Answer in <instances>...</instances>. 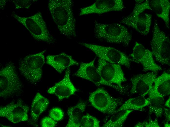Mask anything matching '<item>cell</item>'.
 Returning <instances> with one entry per match:
<instances>
[{
  "mask_svg": "<svg viewBox=\"0 0 170 127\" xmlns=\"http://www.w3.org/2000/svg\"><path fill=\"white\" fill-rule=\"evenodd\" d=\"M49 104L48 99L39 93H37L32 103L31 116V123L37 126V123L40 115L47 108Z\"/></svg>",
  "mask_w": 170,
  "mask_h": 127,
  "instance_id": "obj_18",
  "label": "cell"
},
{
  "mask_svg": "<svg viewBox=\"0 0 170 127\" xmlns=\"http://www.w3.org/2000/svg\"><path fill=\"white\" fill-rule=\"evenodd\" d=\"M165 127H170V124L168 123H166L164 124Z\"/></svg>",
  "mask_w": 170,
  "mask_h": 127,
  "instance_id": "obj_34",
  "label": "cell"
},
{
  "mask_svg": "<svg viewBox=\"0 0 170 127\" xmlns=\"http://www.w3.org/2000/svg\"><path fill=\"white\" fill-rule=\"evenodd\" d=\"M163 112L167 121L168 122L170 121V108H164Z\"/></svg>",
  "mask_w": 170,
  "mask_h": 127,
  "instance_id": "obj_31",
  "label": "cell"
},
{
  "mask_svg": "<svg viewBox=\"0 0 170 127\" xmlns=\"http://www.w3.org/2000/svg\"><path fill=\"white\" fill-rule=\"evenodd\" d=\"M150 10L152 11L158 17L162 19L167 28H169V0H150Z\"/></svg>",
  "mask_w": 170,
  "mask_h": 127,
  "instance_id": "obj_19",
  "label": "cell"
},
{
  "mask_svg": "<svg viewBox=\"0 0 170 127\" xmlns=\"http://www.w3.org/2000/svg\"><path fill=\"white\" fill-rule=\"evenodd\" d=\"M22 84L14 64L9 63L0 71V96L3 98L13 97L21 91Z\"/></svg>",
  "mask_w": 170,
  "mask_h": 127,
  "instance_id": "obj_4",
  "label": "cell"
},
{
  "mask_svg": "<svg viewBox=\"0 0 170 127\" xmlns=\"http://www.w3.org/2000/svg\"><path fill=\"white\" fill-rule=\"evenodd\" d=\"M148 94L149 102V114H154L157 117L161 116L164 108V97L154 90L152 88Z\"/></svg>",
  "mask_w": 170,
  "mask_h": 127,
  "instance_id": "obj_20",
  "label": "cell"
},
{
  "mask_svg": "<svg viewBox=\"0 0 170 127\" xmlns=\"http://www.w3.org/2000/svg\"><path fill=\"white\" fill-rule=\"evenodd\" d=\"M153 89L163 96L170 94V74L164 72L155 79Z\"/></svg>",
  "mask_w": 170,
  "mask_h": 127,
  "instance_id": "obj_22",
  "label": "cell"
},
{
  "mask_svg": "<svg viewBox=\"0 0 170 127\" xmlns=\"http://www.w3.org/2000/svg\"><path fill=\"white\" fill-rule=\"evenodd\" d=\"M124 8L122 0H97L89 6L80 9V16L91 14H102L111 11H120Z\"/></svg>",
  "mask_w": 170,
  "mask_h": 127,
  "instance_id": "obj_14",
  "label": "cell"
},
{
  "mask_svg": "<svg viewBox=\"0 0 170 127\" xmlns=\"http://www.w3.org/2000/svg\"><path fill=\"white\" fill-rule=\"evenodd\" d=\"M97 70L102 78L124 91L122 83L127 81L120 65L98 60Z\"/></svg>",
  "mask_w": 170,
  "mask_h": 127,
  "instance_id": "obj_9",
  "label": "cell"
},
{
  "mask_svg": "<svg viewBox=\"0 0 170 127\" xmlns=\"http://www.w3.org/2000/svg\"><path fill=\"white\" fill-rule=\"evenodd\" d=\"M133 111L132 110H122L116 111L102 127H121L123 126L128 116Z\"/></svg>",
  "mask_w": 170,
  "mask_h": 127,
  "instance_id": "obj_24",
  "label": "cell"
},
{
  "mask_svg": "<svg viewBox=\"0 0 170 127\" xmlns=\"http://www.w3.org/2000/svg\"><path fill=\"white\" fill-rule=\"evenodd\" d=\"M46 63L60 73L71 66L79 64L72 56L64 53L56 55H48L46 57Z\"/></svg>",
  "mask_w": 170,
  "mask_h": 127,
  "instance_id": "obj_17",
  "label": "cell"
},
{
  "mask_svg": "<svg viewBox=\"0 0 170 127\" xmlns=\"http://www.w3.org/2000/svg\"><path fill=\"white\" fill-rule=\"evenodd\" d=\"M150 3V0H147L143 2L136 4L131 14L137 15L143 13L145 10H151Z\"/></svg>",
  "mask_w": 170,
  "mask_h": 127,
  "instance_id": "obj_26",
  "label": "cell"
},
{
  "mask_svg": "<svg viewBox=\"0 0 170 127\" xmlns=\"http://www.w3.org/2000/svg\"><path fill=\"white\" fill-rule=\"evenodd\" d=\"M64 115L62 110L57 107L52 109L49 113V116L56 121L62 120L63 119Z\"/></svg>",
  "mask_w": 170,
  "mask_h": 127,
  "instance_id": "obj_27",
  "label": "cell"
},
{
  "mask_svg": "<svg viewBox=\"0 0 170 127\" xmlns=\"http://www.w3.org/2000/svg\"><path fill=\"white\" fill-rule=\"evenodd\" d=\"M57 124V121L50 116L43 118L41 123V126L42 127H54Z\"/></svg>",
  "mask_w": 170,
  "mask_h": 127,
  "instance_id": "obj_30",
  "label": "cell"
},
{
  "mask_svg": "<svg viewBox=\"0 0 170 127\" xmlns=\"http://www.w3.org/2000/svg\"><path fill=\"white\" fill-rule=\"evenodd\" d=\"M149 104L148 98L140 96L128 100L116 111L122 110H142L144 107L149 106Z\"/></svg>",
  "mask_w": 170,
  "mask_h": 127,
  "instance_id": "obj_23",
  "label": "cell"
},
{
  "mask_svg": "<svg viewBox=\"0 0 170 127\" xmlns=\"http://www.w3.org/2000/svg\"><path fill=\"white\" fill-rule=\"evenodd\" d=\"M94 32L98 40L111 43L128 46L132 39L127 28L119 23H102L96 21Z\"/></svg>",
  "mask_w": 170,
  "mask_h": 127,
  "instance_id": "obj_2",
  "label": "cell"
},
{
  "mask_svg": "<svg viewBox=\"0 0 170 127\" xmlns=\"http://www.w3.org/2000/svg\"><path fill=\"white\" fill-rule=\"evenodd\" d=\"M152 15L142 13L137 15L131 14L123 17L120 21L122 24L132 28L141 35H147L150 30Z\"/></svg>",
  "mask_w": 170,
  "mask_h": 127,
  "instance_id": "obj_15",
  "label": "cell"
},
{
  "mask_svg": "<svg viewBox=\"0 0 170 127\" xmlns=\"http://www.w3.org/2000/svg\"><path fill=\"white\" fill-rule=\"evenodd\" d=\"M36 0H13L16 10L25 8L28 9Z\"/></svg>",
  "mask_w": 170,
  "mask_h": 127,
  "instance_id": "obj_28",
  "label": "cell"
},
{
  "mask_svg": "<svg viewBox=\"0 0 170 127\" xmlns=\"http://www.w3.org/2000/svg\"><path fill=\"white\" fill-rule=\"evenodd\" d=\"M164 106L167 107V108H170V97L166 101L164 104Z\"/></svg>",
  "mask_w": 170,
  "mask_h": 127,
  "instance_id": "obj_33",
  "label": "cell"
},
{
  "mask_svg": "<svg viewBox=\"0 0 170 127\" xmlns=\"http://www.w3.org/2000/svg\"><path fill=\"white\" fill-rule=\"evenodd\" d=\"M29 107L21 100L12 102L0 108V116L16 124L28 119Z\"/></svg>",
  "mask_w": 170,
  "mask_h": 127,
  "instance_id": "obj_12",
  "label": "cell"
},
{
  "mask_svg": "<svg viewBox=\"0 0 170 127\" xmlns=\"http://www.w3.org/2000/svg\"><path fill=\"white\" fill-rule=\"evenodd\" d=\"M86 103L80 101L68 109L67 113L69 120L66 127H79L86 107Z\"/></svg>",
  "mask_w": 170,
  "mask_h": 127,
  "instance_id": "obj_21",
  "label": "cell"
},
{
  "mask_svg": "<svg viewBox=\"0 0 170 127\" xmlns=\"http://www.w3.org/2000/svg\"><path fill=\"white\" fill-rule=\"evenodd\" d=\"M150 45L151 52L156 61L162 64L170 66V39L160 29L156 21L155 22L153 27Z\"/></svg>",
  "mask_w": 170,
  "mask_h": 127,
  "instance_id": "obj_6",
  "label": "cell"
},
{
  "mask_svg": "<svg viewBox=\"0 0 170 127\" xmlns=\"http://www.w3.org/2000/svg\"><path fill=\"white\" fill-rule=\"evenodd\" d=\"M89 101L92 106L103 113L112 115L119 106L122 104L119 98L111 96L102 88L97 89L90 94Z\"/></svg>",
  "mask_w": 170,
  "mask_h": 127,
  "instance_id": "obj_7",
  "label": "cell"
},
{
  "mask_svg": "<svg viewBox=\"0 0 170 127\" xmlns=\"http://www.w3.org/2000/svg\"><path fill=\"white\" fill-rule=\"evenodd\" d=\"M157 77V73L153 72L138 74L133 76L130 79L132 85L130 94H137L145 96L152 88Z\"/></svg>",
  "mask_w": 170,
  "mask_h": 127,
  "instance_id": "obj_13",
  "label": "cell"
},
{
  "mask_svg": "<svg viewBox=\"0 0 170 127\" xmlns=\"http://www.w3.org/2000/svg\"><path fill=\"white\" fill-rule=\"evenodd\" d=\"M71 0H50L48 8L57 28L61 34L71 38L76 37V21Z\"/></svg>",
  "mask_w": 170,
  "mask_h": 127,
  "instance_id": "obj_1",
  "label": "cell"
},
{
  "mask_svg": "<svg viewBox=\"0 0 170 127\" xmlns=\"http://www.w3.org/2000/svg\"><path fill=\"white\" fill-rule=\"evenodd\" d=\"M100 127V122L98 120L88 114L83 115L80 124V127Z\"/></svg>",
  "mask_w": 170,
  "mask_h": 127,
  "instance_id": "obj_25",
  "label": "cell"
},
{
  "mask_svg": "<svg viewBox=\"0 0 170 127\" xmlns=\"http://www.w3.org/2000/svg\"><path fill=\"white\" fill-rule=\"evenodd\" d=\"M136 127H159V125L157 119L154 120L149 118L148 121L139 122L135 126Z\"/></svg>",
  "mask_w": 170,
  "mask_h": 127,
  "instance_id": "obj_29",
  "label": "cell"
},
{
  "mask_svg": "<svg viewBox=\"0 0 170 127\" xmlns=\"http://www.w3.org/2000/svg\"><path fill=\"white\" fill-rule=\"evenodd\" d=\"M80 43L92 51L99 59L111 63L130 67V59L125 53L113 47L87 43Z\"/></svg>",
  "mask_w": 170,
  "mask_h": 127,
  "instance_id": "obj_8",
  "label": "cell"
},
{
  "mask_svg": "<svg viewBox=\"0 0 170 127\" xmlns=\"http://www.w3.org/2000/svg\"><path fill=\"white\" fill-rule=\"evenodd\" d=\"M153 56L151 51L137 42H135L132 52L130 55L133 61L142 65L143 71L157 73L162 69L155 63Z\"/></svg>",
  "mask_w": 170,
  "mask_h": 127,
  "instance_id": "obj_10",
  "label": "cell"
},
{
  "mask_svg": "<svg viewBox=\"0 0 170 127\" xmlns=\"http://www.w3.org/2000/svg\"><path fill=\"white\" fill-rule=\"evenodd\" d=\"M95 60L94 59L87 63L82 62L79 68L74 74L73 75L88 80L97 86L106 85L118 91L123 92V91L117 85L109 83L102 78L95 66Z\"/></svg>",
  "mask_w": 170,
  "mask_h": 127,
  "instance_id": "obj_11",
  "label": "cell"
},
{
  "mask_svg": "<svg viewBox=\"0 0 170 127\" xmlns=\"http://www.w3.org/2000/svg\"><path fill=\"white\" fill-rule=\"evenodd\" d=\"M7 0H0V7L1 9H3L5 5Z\"/></svg>",
  "mask_w": 170,
  "mask_h": 127,
  "instance_id": "obj_32",
  "label": "cell"
},
{
  "mask_svg": "<svg viewBox=\"0 0 170 127\" xmlns=\"http://www.w3.org/2000/svg\"><path fill=\"white\" fill-rule=\"evenodd\" d=\"M12 15L26 28L35 40L49 44L54 43L55 38L48 31L40 12L28 17L20 16L14 13Z\"/></svg>",
  "mask_w": 170,
  "mask_h": 127,
  "instance_id": "obj_3",
  "label": "cell"
},
{
  "mask_svg": "<svg viewBox=\"0 0 170 127\" xmlns=\"http://www.w3.org/2000/svg\"><path fill=\"white\" fill-rule=\"evenodd\" d=\"M46 51L27 55L20 63L19 72L27 81L32 84H36L42 77V68L45 62L44 54Z\"/></svg>",
  "mask_w": 170,
  "mask_h": 127,
  "instance_id": "obj_5",
  "label": "cell"
},
{
  "mask_svg": "<svg viewBox=\"0 0 170 127\" xmlns=\"http://www.w3.org/2000/svg\"><path fill=\"white\" fill-rule=\"evenodd\" d=\"M70 73L69 68L66 69L63 79L49 88L47 91V93L55 95L60 101L68 98L74 94L77 90L71 80Z\"/></svg>",
  "mask_w": 170,
  "mask_h": 127,
  "instance_id": "obj_16",
  "label": "cell"
}]
</instances>
